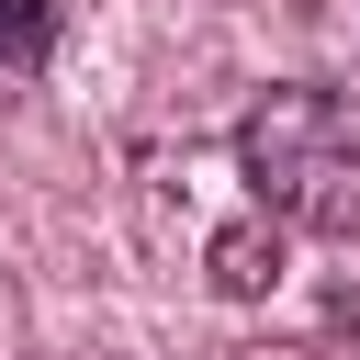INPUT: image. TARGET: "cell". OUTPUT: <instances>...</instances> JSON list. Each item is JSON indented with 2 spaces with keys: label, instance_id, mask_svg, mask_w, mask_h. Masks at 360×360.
Listing matches in <instances>:
<instances>
[{
  "label": "cell",
  "instance_id": "2",
  "mask_svg": "<svg viewBox=\"0 0 360 360\" xmlns=\"http://www.w3.org/2000/svg\"><path fill=\"white\" fill-rule=\"evenodd\" d=\"M270 281H281V214L225 225V236H214V292H236V304H248V292H270Z\"/></svg>",
  "mask_w": 360,
  "mask_h": 360
},
{
  "label": "cell",
  "instance_id": "3",
  "mask_svg": "<svg viewBox=\"0 0 360 360\" xmlns=\"http://www.w3.org/2000/svg\"><path fill=\"white\" fill-rule=\"evenodd\" d=\"M56 22H68L56 0H0V68H11V79H34V68L56 56Z\"/></svg>",
  "mask_w": 360,
  "mask_h": 360
},
{
  "label": "cell",
  "instance_id": "1",
  "mask_svg": "<svg viewBox=\"0 0 360 360\" xmlns=\"http://www.w3.org/2000/svg\"><path fill=\"white\" fill-rule=\"evenodd\" d=\"M236 180L304 236H360V112L315 79H281L236 112Z\"/></svg>",
  "mask_w": 360,
  "mask_h": 360
}]
</instances>
